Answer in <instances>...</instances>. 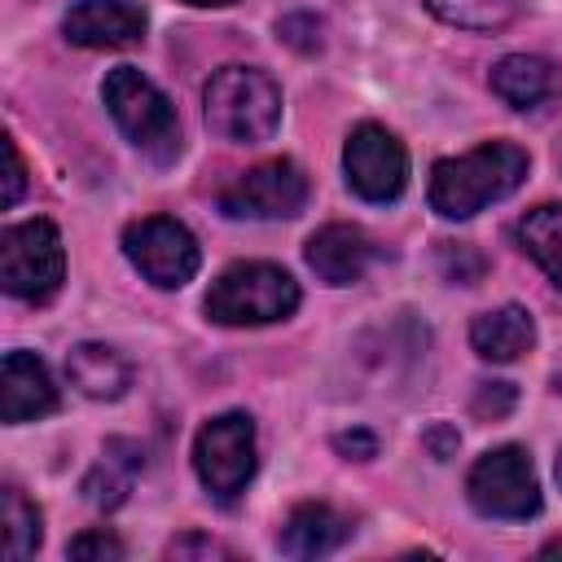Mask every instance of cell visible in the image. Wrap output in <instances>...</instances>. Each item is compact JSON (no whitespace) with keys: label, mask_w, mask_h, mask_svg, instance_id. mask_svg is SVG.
<instances>
[{"label":"cell","mask_w":562,"mask_h":562,"mask_svg":"<svg viewBox=\"0 0 562 562\" xmlns=\"http://www.w3.org/2000/svg\"><path fill=\"white\" fill-rule=\"evenodd\" d=\"M4 158H9V176H4V206H13V202L22 198V189H26V167H22V154H18L13 136L4 140Z\"/></svg>","instance_id":"25"},{"label":"cell","mask_w":562,"mask_h":562,"mask_svg":"<svg viewBox=\"0 0 562 562\" xmlns=\"http://www.w3.org/2000/svg\"><path fill=\"white\" fill-rule=\"evenodd\" d=\"M342 171H347V189L364 202H395L408 184V154L395 140V132H386L382 123H360L347 136L342 149Z\"/></svg>","instance_id":"10"},{"label":"cell","mask_w":562,"mask_h":562,"mask_svg":"<svg viewBox=\"0 0 562 562\" xmlns=\"http://www.w3.org/2000/svg\"><path fill=\"white\" fill-rule=\"evenodd\" d=\"M558 483H562V452H558Z\"/></svg>","instance_id":"31"},{"label":"cell","mask_w":562,"mask_h":562,"mask_svg":"<svg viewBox=\"0 0 562 562\" xmlns=\"http://www.w3.org/2000/svg\"><path fill=\"white\" fill-rule=\"evenodd\" d=\"M101 97L110 105V119L119 132L158 167H171L180 158V119L167 92L145 79L136 66H114L101 83Z\"/></svg>","instance_id":"3"},{"label":"cell","mask_w":562,"mask_h":562,"mask_svg":"<svg viewBox=\"0 0 562 562\" xmlns=\"http://www.w3.org/2000/svg\"><path fill=\"white\" fill-rule=\"evenodd\" d=\"M334 448H338L342 457H356V461L378 457V439H373L369 430H347V435H338V439H334Z\"/></svg>","instance_id":"26"},{"label":"cell","mask_w":562,"mask_h":562,"mask_svg":"<svg viewBox=\"0 0 562 562\" xmlns=\"http://www.w3.org/2000/svg\"><path fill=\"white\" fill-rule=\"evenodd\" d=\"M167 553H171V558H189V553H202V558H228V549L215 544L211 536H184V540H171Z\"/></svg>","instance_id":"27"},{"label":"cell","mask_w":562,"mask_h":562,"mask_svg":"<svg viewBox=\"0 0 562 562\" xmlns=\"http://www.w3.org/2000/svg\"><path fill=\"white\" fill-rule=\"evenodd\" d=\"M518 246L549 272L553 285H562V202H544L518 220Z\"/></svg>","instance_id":"19"},{"label":"cell","mask_w":562,"mask_h":562,"mask_svg":"<svg viewBox=\"0 0 562 562\" xmlns=\"http://www.w3.org/2000/svg\"><path fill=\"white\" fill-rule=\"evenodd\" d=\"M540 553H544V558H549V553H562V540H553V544H544Z\"/></svg>","instance_id":"30"},{"label":"cell","mask_w":562,"mask_h":562,"mask_svg":"<svg viewBox=\"0 0 562 562\" xmlns=\"http://www.w3.org/2000/svg\"><path fill=\"white\" fill-rule=\"evenodd\" d=\"M206 127L233 145H259L281 123V88L255 66H224L202 92Z\"/></svg>","instance_id":"2"},{"label":"cell","mask_w":562,"mask_h":562,"mask_svg":"<svg viewBox=\"0 0 562 562\" xmlns=\"http://www.w3.org/2000/svg\"><path fill=\"white\" fill-rule=\"evenodd\" d=\"M373 263V241L356 224H325L307 237V268L325 285H351L369 272Z\"/></svg>","instance_id":"13"},{"label":"cell","mask_w":562,"mask_h":562,"mask_svg":"<svg viewBox=\"0 0 562 562\" xmlns=\"http://www.w3.org/2000/svg\"><path fill=\"white\" fill-rule=\"evenodd\" d=\"M299 281L277 263H233L206 290V316L215 325H272L294 316Z\"/></svg>","instance_id":"4"},{"label":"cell","mask_w":562,"mask_h":562,"mask_svg":"<svg viewBox=\"0 0 562 562\" xmlns=\"http://www.w3.org/2000/svg\"><path fill=\"white\" fill-rule=\"evenodd\" d=\"M439 263H443V272H448L452 281H461V285H474V281L483 277V268H487V259H483L474 246H452V241H443Z\"/></svg>","instance_id":"22"},{"label":"cell","mask_w":562,"mask_h":562,"mask_svg":"<svg viewBox=\"0 0 562 562\" xmlns=\"http://www.w3.org/2000/svg\"><path fill=\"white\" fill-rule=\"evenodd\" d=\"M184 4H202V9H220V4H233V0H184Z\"/></svg>","instance_id":"29"},{"label":"cell","mask_w":562,"mask_h":562,"mask_svg":"<svg viewBox=\"0 0 562 562\" xmlns=\"http://www.w3.org/2000/svg\"><path fill=\"white\" fill-rule=\"evenodd\" d=\"M492 92L514 105V110H536L544 105L549 97L562 92V75L553 61L544 57H527V53H509L492 66Z\"/></svg>","instance_id":"14"},{"label":"cell","mask_w":562,"mask_h":562,"mask_svg":"<svg viewBox=\"0 0 562 562\" xmlns=\"http://www.w3.org/2000/svg\"><path fill=\"white\" fill-rule=\"evenodd\" d=\"M527 180V149L514 140H487L461 158H439L430 167V206L443 220H470L483 206L509 198Z\"/></svg>","instance_id":"1"},{"label":"cell","mask_w":562,"mask_h":562,"mask_svg":"<svg viewBox=\"0 0 562 562\" xmlns=\"http://www.w3.org/2000/svg\"><path fill=\"white\" fill-rule=\"evenodd\" d=\"M57 408V386L48 378V364L31 351H9L0 364V417L9 426L40 422Z\"/></svg>","instance_id":"12"},{"label":"cell","mask_w":562,"mask_h":562,"mask_svg":"<svg viewBox=\"0 0 562 562\" xmlns=\"http://www.w3.org/2000/svg\"><path fill=\"white\" fill-rule=\"evenodd\" d=\"M123 255L158 290H180L184 281H193V272L202 263L198 237L180 220H171V215H145V220L127 224Z\"/></svg>","instance_id":"8"},{"label":"cell","mask_w":562,"mask_h":562,"mask_svg":"<svg viewBox=\"0 0 562 562\" xmlns=\"http://www.w3.org/2000/svg\"><path fill=\"white\" fill-rule=\"evenodd\" d=\"M465 496L483 518H505V522L536 518L540 514V479L531 470V457L518 443H501V448L483 452L470 465Z\"/></svg>","instance_id":"6"},{"label":"cell","mask_w":562,"mask_h":562,"mask_svg":"<svg viewBox=\"0 0 562 562\" xmlns=\"http://www.w3.org/2000/svg\"><path fill=\"white\" fill-rule=\"evenodd\" d=\"M470 347L492 360V364H514L522 351L536 347V321L527 307L518 303H505V307H492L483 316H474L470 325Z\"/></svg>","instance_id":"15"},{"label":"cell","mask_w":562,"mask_h":562,"mask_svg":"<svg viewBox=\"0 0 562 562\" xmlns=\"http://www.w3.org/2000/svg\"><path fill=\"white\" fill-rule=\"evenodd\" d=\"M514 400H518V391L509 386V382H479V395H474V417H483V422H501L509 408H514Z\"/></svg>","instance_id":"24"},{"label":"cell","mask_w":562,"mask_h":562,"mask_svg":"<svg viewBox=\"0 0 562 562\" xmlns=\"http://www.w3.org/2000/svg\"><path fill=\"white\" fill-rule=\"evenodd\" d=\"M0 522H4V558L22 562L40 549V509L18 492V487H4L0 492Z\"/></svg>","instance_id":"21"},{"label":"cell","mask_w":562,"mask_h":562,"mask_svg":"<svg viewBox=\"0 0 562 562\" xmlns=\"http://www.w3.org/2000/svg\"><path fill=\"white\" fill-rule=\"evenodd\" d=\"M66 277V250L53 220H26L4 228L0 237V285L13 299L48 303L61 290Z\"/></svg>","instance_id":"5"},{"label":"cell","mask_w":562,"mask_h":562,"mask_svg":"<svg viewBox=\"0 0 562 562\" xmlns=\"http://www.w3.org/2000/svg\"><path fill=\"white\" fill-rule=\"evenodd\" d=\"M127 549H123V540L119 536H110L105 527H97V531H83V536H75L70 540V558H79V562H88V558H97V562H119Z\"/></svg>","instance_id":"23"},{"label":"cell","mask_w":562,"mask_h":562,"mask_svg":"<svg viewBox=\"0 0 562 562\" xmlns=\"http://www.w3.org/2000/svg\"><path fill=\"white\" fill-rule=\"evenodd\" d=\"M193 470L215 501H233L246 492L255 474V422L246 413L211 417L193 439Z\"/></svg>","instance_id":"7"},{"label":"cell","mask_w":562,"mask_h":562,"mask_svg":"<svg viewBox=\"0 0 562 562\" xmlns=\"http://www.w3.org/2000/svg\"><path fill=\"white\" fill-rule=\"evenodd\" d=\"M140 461H145V457H140L136 443H127V439H110V443H105V457H101L97 470L83 479V496H88L97 509H114V505L127 496V487H132Z\"/></svg>","instance_id":"18"},{"label":"cell","mask_w":562,"mask_h":562,"mask_svg":"<svg viewBox=\"0 0 562 562\" xmlns=\"http://www.w3.org/2000/svg\"><path fill=\"white\" fill-rule=\"evenodd\" d=\"M426 448H430L439 461H448V457L457 452V430H452V426H430V430H426Z\"/></svg>","instance_id":"28"},{"label":"cell","mask_w":562,"mask_h":562,"mask_svg":"<svg viewBox=\"0 0 562 562\" xmlns=\"http://www.w3.org/2000/svg\"><path fill=\"white\" fill-rule=\"evenodd\" d=\"M347 536H351V522H347L338 509H329V505H321V501H307V505L290 509V518H285L277 544H281V553H290V558H325V553H334L338 544H347Z\"/></svg>","instance_id":"16"},{"label":"cell","mask_w":562,"mask_h":562,"mask_svg":"<svg viewBox=\"0 0 562 562\" xmlns=\"http://www.w3.org/2000/svg\"><path fill=\"white\" fill-rule=\"evenodd\" d=\"M61 31L79 48H127L145 35V9L132 0H79L66 9Z\"/></svg>","instance_id":"11"},{"label":"cell","mask_w":562,"mask_h":562,"mask_svg":"<svg viewBox=\"0 0 562 562\" xmlns=\"http://www.w3.org/2000/svg\"><path fill=\"white\" fill-rule=\"evenodd\" d=\"M66 378L88 400H119L127 391V382H132V369H127V360L114 347H105V342H79L66 356Z\"/></svg>","instance_id":"17"},{"label":"cell","mask_w":562,"mask_h":562,"mask_svg":"<svg viewBox=\"0 0 562 562\" xmlns=\"http://www.w3.org/2000/svg\"><path fill=\"white\" fill-rule=\"evenodd\" d=\"M303 206H307V176L290 158L259 162L220 193V211L228 220H294Z\"/></svg>","instance_id":"9"},{"label":"cell","mask_w":562,"mask_h":562,"mask_svg":"<svg viewBox=\"0 0 562 562\" xmlns=\"http://www.w3.org/2000/svg\"><path fill=\"white\" fill-rule=\"evenodd\" d=\"M426 9L461 31H501L518 18V0H426Z\"/></svg>","instance_id":"20"},{"label":"cell","mask_w":562,"mask_h":562,"mask_svg":"<svg viewBox=\"0 0 562 562\" xmlns=\"http://www.w3.org/2000/svg\"><path fill=\"white\" fill-rule=\"evenodd\" d=\"M553 386H558V391H562V373H558V378H553Z\"/></svg>","instance_id":"32"}]
</instances>
